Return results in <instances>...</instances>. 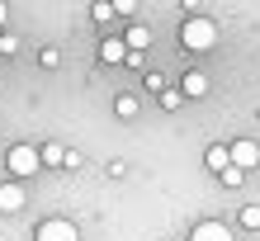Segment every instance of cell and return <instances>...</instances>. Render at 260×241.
I'll use <instances>...</instances> for the list:
<instances>
[{
	"instance_id": "1",
	"label": "cell",
	"mask_w": 260,
	"mask_h": 241,
	"mask_svg": "<svg viewBox=\"0 0 260 241\" xmlns=\"http://www.w3.org/2000/svg\"><path fill=\"white\" fill-rule=\"evenodd\" d=\"M180 43H185L189 52H208L213 43H218V24H213V19H185V28H180Z\"/></svg>"
},
{
	"instance_id": "2",
	"label": "cell",
	"mask_w": 260,
	"mask_h": 241,
	"mask_svg": "<svg viewBox=\"0 0 260 241\" xmlns=\"http://www.w3.org/2000/svg\"><path fill=\"white\" fill-rule=\"evenodd\" d=\"M5 165H10V175H14V180H24V175H38L43 152H38V147H28V142H19V147H10Z\"/></svg>"
},
{
	"instance_id": "3",
	"label": "cell",
	"mask_w": 260,
	"mask_h": 241,
	"mask_svg": "<svg viewBox=\"0 0 260 241\" xmlns=\"http://www.w3.org/2000/svg\"><path fill=\"white\" fill-rule=\"evenodd\" d=\"M34 241H81V236H76V222H67V218H48V222L38 227Z\"/></svg>"
},
{
	"instance_id": "4",
	"label": "cell",
	"mask_w": 260,
	"mask_h": 241,
	"mask_svg": "<svg viewBox=\"0 0 260 241\" xmlns=\"http://www.w3.org/2000/svg\"><path fill=\"white\" fill-rule=\"evenodd\" d=\"M232 165H237V170H251V165H260V142H251V137L232 142Z\"/></svg>"
},
{
	"instance_id": "5",
	"label": "cell",
	"mask_w": 260,
	"mask_h": 241,
	"mask_svg": "<svg viewBox=\"0 0 260 241\" xmlns=\"http://www.w3.org/2000/svg\"><path fill=\"white\" fill-rule=\"evenodd\" d=\"M189 241H232V227H227V222H199V227L189 232Z\"/></svg>"
},
{
	"instance_id": "6",
	"label": "cell",
	"mask_w": 260,
	"mask_h": 241,
	"mask_svg": "<svg viewBox=\"0 0 260 241\" xmlns=\"http://www.w3.org/2000/svg\"><path fill=\"white\" fill-rule=\"evenodd\" d=\"M19 208H24V189H19V180L0 185V213H19Z\"/></svg>"
},
{
	"instance_id": "7",
	"label": "cell",
	"mask_w": 260,
	"mask_h": 241,
	"mask_svg": "<svg viewBox=\"0 0 260 241\" xmlns=\"http://www.w3.org/2000/svg\"><path fill=\"white\" fill-rule=\"evenodd\" d=\"M123 57H133L123 38H104V43H100V62H114V66H118Z\"/></svg>"
},
{
	"instance_id": "8",
	"label": "cell",
	"mask_w": 260,
	"mask_h": 241,
	"mask_svg": "<svg viewBox=\"0 0 260 241\" xmlns=\"http://www.w3.org/2000/svg\"><path fill=\"white\" fill-rule=\"evenodd\" d=\"M180 95H189V99H204V95H208V76H204V71H189V76L180 81Z\"/></svg>"
},
{
	"instance_id": "9",
	"label": "cell",
	"mask_w": 260,
	"mask_h": 241,
	"mask_svg": "<svg viewBox=\"0 0 260 241\" xmlns=\"http://www.w3.org/2000/svg\"><path fill=\"white\" fill-rule=\"evenodd\" d=\"M123 43H128V52L137 57V52H142V48H147V43H151V28H147V24H133V28H128V33H123Z\"/></svg>"
},
{
	"instance_id": "10",
	"label": "cell",
	"mask_w": 260,
	"mask_h": 241,
	"mask_svg": "<svg viewBox=\"0 0 260 241\" xmlns=\"http://www.w3.org/2000/svg\"><path fill=\"white\" fill-rule=\"evenodd\" d=\"M204 161H208V170H218V175H222L227 165H232V147H222V142H218V147H208V156H204Z\"/></svg>"
},
{
	"instance_id": "11",
	"label": "cell",
	"mask_w": 260,
	"mask_h": 241,
	"mask_svg": "<svg viewBox=\"0 0 260 241\" xmlns=\"http://www.w3.org/2000/svg\"><path fill=\"white\" fill-rule=\"evenodd\" d=\"M67 147H57V142H48V147H43V165H67Z\"/></svg>"
},
{
	"instance_id": "12",
	"label": "cell",
	"mask_w": 260,
	"mask_h": 241,
	"mask_svg": "<svg viewBox=\"0 0 260 241\" xmlns=\"http://www.w3.org/2000/svg\"><path fill=\"white\" fill-rule=\"evenodd\" d=\"M114 109H118V118H133V114H137V99H133V95H118Z\"/></svg>"
},
{
	"instance_id": "13",
	"label": "cell",
	"mask_w": 260,
	"mask_h": 241,
	"mask_svg": "<svg viewBox=\"0 0 260 241\" xmlns=\"http://www.w3.org/2000/svg\"><path fill=\"white\" fill-rule=\"evenodd\" d=\"M241 227H260V208H255V203L241 208Z\"/></svg>"
},
{
	"instance_id": "14",
	"label": "cell",
	"mask_w": 260,
	"mask_h": 241,
	"mask_svg": "<svg viewBox=\"0 0 260 241\" xmlns=\"http://www.w3.org/2000/svg\"><path fill=\"white\" fill-rule=\"evenodd\" d=\"M241 180H246V170H237V165H227V170H222V185H232V189H237Z\"/></svg>"
},
{
	"instance_id": "15",
	"label": "cell",
	"mask_w": 260,
	"mask_h": 241,
	"mask_svg": "<svg viewBox=\"0 0 260 241\" xmlns=\"http://www.w3.org/2000/svg\"><path fill=\"white\" fill-rule=\"evenodd\" d=\"M90 14H95V19L104 24V19H114V5H109V0H100V5H95V10H90Z\"/></svg>"
},
{
	"instance_id": "16",
	"label": "cell",
	"mask_w": 260,
	"mask_h": 241,
	"mask_svg": "<svg viewBox=\"0 0 260 241\" xmlns=\"http://www.w3.org/2000/svg\"><path fill=\"white\" fill-rule=\"evenodd\" d=\"M0 52H5V57H14V52H19V38H10V33H0Z\"/></svg>"
},
{
	"instance_id": "17",
	"label": "cell",
	"mask_w": 260,
	"mask_h": 241,
	"mask_svg": "<svg viewBox=\"0 0 260 241\" xmlns=\"http://www.w3.org/2000/svg\"><path fill=\"white\" fill-rule=\"evenodd\" d=\"M180 99H185V95H180V90H161V104H166V109H175Z\"/></svg>"
},
{
	"instance_id": "18",
	"label": "cell",
	"mask_w": 260,
	"mask_h": 241,
	"mask_svg": "<svg viewBox=\"0 0 260 241\" xmlns=\"http://www.w3.org/2000/svg\"><path fill=\"white\" fill-rule=\"evenodd\" d=\"M5 19H10V10H5V0H0V28H5Z\"/></svg>"
}]
</instances>
